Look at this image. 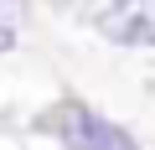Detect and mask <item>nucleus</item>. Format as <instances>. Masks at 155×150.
<instances>
[{
    "instance_id": "nucleus-3",
    "label": "nucleus",
    "mask_w": 155,
    "mask_h": 150,
    "mask_svg": "<svg viewBox=\"0 0 155 150\" xmlns=\"http://www.w3.org/2000/svg\"><path fill=\"white\" fill-rule=\"evenodd\" d=\"M21 11H26V0H0V26L16 31V26H21Z\"/></svg>"
},
{
    "instance_id": "nucleus-1",
    "label": "nucleus",
    "mask_w": 155,
    "mask_h": 150,
    "mask_svg": "<svg viewBox=\"0 0 155 150\" xmlns=\"http://www.w3.org/2000/svg\"><path fill=\"white\" fill-rule=\"evenodd\" d=\"M57 129H62V140H67L72 150H140L114 119H104V114H93V109H83V104H67V109L57 114Z\"/></svg>"
},
{
    "instance_id": "nucleus-4",
    "label": "nucleus",
    "mask_w": 155,
    "mask_h": 150,
    "mask_svg": "<svg viewBox=\"0 0 155 150\" xmlns=\"http://www.w3.org/2000/svg\"><path fill=\"white\" fill-rule=\"evenodd\" d=\"M11 42H16V31H5V26H0V52H5Z\"/></svg>"
},
{
    "instance_id": "nucleus-2",
    "label": "nucleus",
    "mask_w": 155,
    "mask_h": 150,
    "mask_svg": "<svg viewBox=\"0 0 155 150\" xmlns=\"http://www.w3.org/2000/svg\"><path fill=\"white\" fill-rule=\"evenodd\" d=\"M104 36L124 47H155V0H114L104 16Z\"/></svg>"
}]
</instances>
